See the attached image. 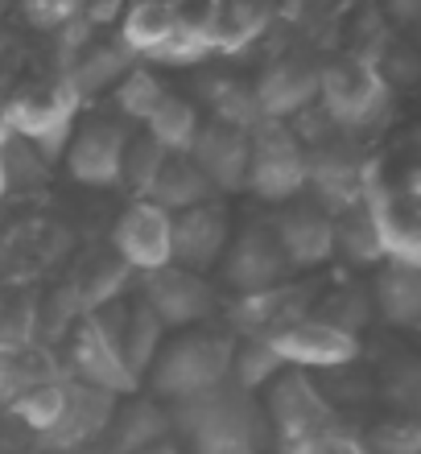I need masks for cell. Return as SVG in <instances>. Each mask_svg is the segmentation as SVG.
Returning <instances> with one entry per match:
<instances>
[{
  "label": "cell",
  "mask_w": 421,
  "mask_h": 454,
  "mask_svg": "<svg viewBox=\"0 0 421 454\" xmlns=\"http://www.w3.org/2000/svg\"><path fill=\"white\" fill-rule=\"evenodd\" d=\"M314 286H277L261 294H244L228 306V335L231 339H269L314 314Z\"/></svg>",
  "instance_id": "cell-15"
},
{
  "label": "cell",
  "mask_w": 421,
  "mask_h": 454,
  "mask_svg": "<svg viewBox=\"0 0 421 454\" xmlns=\"http://www.w3.org/2000/svg\"><path fill=\"white\" fill-rule=\"evenodd\" d=\"M393 108V87L363 54H339L318 67V112L339 132H363L380 124Z\"/></svg>",
  "instance_id": "cell-3"
},
{
  "label": "cell",
  "mask_w": 421,
  "mask_h": 454,
  "mask_svg": "<svg viewBox=\"0 0 421 454\" xmlns=\"http://www.w3.org/2000/svg\"><path fill=\"white\" fill-rule=\"evenodd\" d=\"M281 372H285V364H281L277 351H273L265 339H236V351H231V376H228L231 388L256 396V393H265Z\"/></svg>",
  "instance_id": "cell-32"
},
{
  "label": "cell",
  "mask_w": 421,
  "mask_h": 454,
  "mask_svg": "<svg viewBox=\"0 0 421 454\" xmlns=\"http://www.w3.org/2000/svg\"><path fill=\"white\" fill-rule=\"evenodd\" d=\"M265 393L269 396L261 409H265L269 434H273V442H281L285 450L306 442V438H318V434L347 430L343 418H339V409L326 401V393L306 376V372L285 368Z\"/></svg>",
  "instance_id": "cell-6"
},
{
  "label": "cell",
  "mask_w": 421,
  "mask_h": 454,
  "mask_svg": "<svg viewBox=\"0 0 421 454\" xmlns=\"http://www.w3.org/2000/svg\"><path fill=\"white\" fill-rule=\"evenodd\" d=\"M4 194H9V191H4V174H0V199H4Z\"/></svg>",
  "instance_id": "cell-47"
},
{
  "label": "cell",
  "mask_w": 421,
  "mask_h": 454,
  "mask_svg": "<svg viewBox=\"0 0 421 454\" xmlns=\"http://www.w3.org/2000/svg\"><path fill=\"white\" fill-rule=\"evenodd\" d=\"M223 286L244 298V294H261V289H277L289 281V261L281 252L277 236L269 231V223H248L240 236H231L228 252H223Z\"/></svg>",
  "instance_id": "cell-11"
},
{
  "label": "cell",
  "mask_w": 421,
  "mask_h": 454,
  "mask_svg": "<svg viewBox=\"0 0 421 454\" xmlns=\"http://www.w3.org/2000/svg\"><path fill=\"white\" fill-rule=\"evenodd\" d=\"M269 231L277 236L289 269H318L335 256V219L318 207L285 203V211L269 219Z\"/></svg>",
  "instance_id": "cell-19"
},
{
  "label": "cell",
  "mask_w": 421,
  "mask_h": 454,
  "mask_svg": "<svg viewBox=\"0 0 421 454\" xmlns=\"http://www.w3.org/2000/svg\"><path fill=\"white\" fill-rule=\"evenodd\" d=\"M285 454H368V450H363V442L355 434L331 430V434H318V438H306V442L289 446Z\"/></svg>",
  "instance_id": "cell-44"
},
{
  "label": "cell",
  "mask_w": 421,
  "mask_h": 454,
  "mask_svg": "<svg viewBox=\"0 0 421 454\" xmlns=\"http://www.w3.org/2000/svg\"><path fill=\"white\" fill-rule=\"evenodd\" d=\"M215 199V191L207 186V178L191 166V157H166L157 169L153 186L144 191V203H153L166 215H182L191 207H203Z\"/></svg>",
  "instance_id": "cell-28"
},
{
  "label": "cell",
  "mask_w": 421,
  "mask_h": 454,
  "mask_svg": "<svg viewBox=\"0 0 421 454\" xmlns=\"http://www.w3.org/2000/svg\"><path fill=\"white\" fill-rule=\"evenodd\" d=\"M34 298H0V351H17V347L34 343Z\"/></svg>",
  "instance_id": "cell-41"
},
{
  "label": "cell",
  "mask_w": 421,
  "mask_h": 454,
  "mask_svg": "<svg viewBox=\"0 0 421 454\" xmlns=\"http://www.w3.org/2000/svg\"><path fill=\"white\" fill-rule=\"evenodd\" d=\"M58 380H71V372L62 368L50 347L29 343V347H17V351H0V401L4 405H12L25 393L58 384Z\"/></svg>",
  "instance_id": "cell-24"
},
{
  "label": "cell",
  "mask_w": 421,
  "mask_h": 454,
  "mask_svg": "<svg viewBox=\"0 0 421 454\" xmlns=\"http://www.w3.org/2000/svg\"><path fill=\"white\" fill-rule=\"evenodd\" d=\"M385 401L397 409L401 418H417L421 405V368L413 359H397L385 376Z\"/></svg>",
  "instance_id": "cell-42"
},
{
  "label": "cell",
  "mask_w": 421,
  "mask_h": 454,
  "mask_svg": "<svg viewBox=\"0 0 421 454\" xmlns=\"http://www.w3.org/2000/svg\"><path fill=\"white\" fill-rule=\"evenodd\" d=\"M277 359L285 368L293 372H339V368H351L360 359V339L355 335H343L335 326L318 323V318H301V323L285 326L277 335L265 339Z\"/></svg>",
  "instance_id": "cell-14"
},
{
  "label": "cell",
  "mask_w": 421,
  "mask_h": 454,
  "mask_svg": "<svg viewBox=\"0 0 421 454\" xmlns=\"http://www.w3.org/2000/svg\"><path fill=\"white\" fill-rule=\"evenodd\" d=\"M253 96H256V108H261V120L289 124L293 116H301L306 108L318 104V67L306 59L269 62L265 71L256 74Z\"/></svg>",
  "instance_id": "cell-17"
},
{
  "label": "cell",
  "mask_w": 421,
  "mask_h": 454,
  "mask_svg": "<svg viewBox=\"0 0 421 454\" xmlns=\"http://www.w3.org/2000/svg\"><path fill=\"white\" fill-rule=\"evenodd\" d=\"M161 96H166V87H161L157 71H149V67H133L121 83L112 87L116 112H121L124 120H136V124H144V120H149V112L161 104Z\"/></svg>",
  "instance_id": "cell-35"
},
{
  "label": "cell",
  "mask_w": 421,
  "mask_h": 454,
  "mask_svg": "<svg viewBox=\"0 0 421 454\" xmlns=\"http://www.w3.org/2000/svg\"><path fill=\"white\" fill-rule=\"evenodd\" d=\"M368 169H372V161H363L351 145L323 141L306 149V191H314V207L331 219L355 211L363 199Z\"/></svg>",
  "instance_id": "cell-9"
},
{
  "label": "cell",
  "mask_w": 421,
  "mask_h": 454,
  "mask_svg": "<svg viewBox=\"0 0 421 454\" xmlns=\"http://www.w3.org/2000/svg\"><path fill=\"white\" fill-rule=\"evenodd\" d=\"M211 59L207 54V46H203V37L194 34V25H191V17H186V9H182V17H178V29L166 37V46L157 50L153 59V67H203V62Z\"/></svg>",
  "instance_id": "cell-40"
},
{
  "label": "cell",
  "mask_w": 421,
  "mask_h": 454,
  "mask_svg": "<svg viewBox=\"0 0 421 454\" xmlns=\"http://www.w3.org/2000/svg\"><path fill=\"white\" fill-rule=\"evenodd\" d=\"M178 17L182 9L178 4H133V9L121 12V21H116V42L129 59H153L157 50L166 46V37L178 29Z\"/></svg>",
  "instance_id": "cell-26"
},
{
  "label": "cell",
  "mask_w": 421,
  "mask_h": 454,
  "mask_svg": "<svg viewBox=\"0 0 421 454\" xmlns=\"http://www.w3.org/2000/svg\"><path fill=\"white\" fill-rule=\"evenodd\" d=\"M141 306L153 310V318L161 326H203L211 314L219 310V298L211 281L191 269H178V264H166L157 273L141 277Z\"/></svg>",
  "instance_id": "cell-10"
},
{
  "label": "cell",
  "mask_w": 421,
  "mask_h": 454,
  "mask_svg": "<svg viewBox=\"0 0 421 454\" xmlns=\"http://www.w3.org/2000/svg\"><path fill=\"white\" fill-rule=\"evenodd\" d=\"M191 166L207 178V186L219 194H240L248 178V132L223 129V124H203L191 145Z\"/></svg>",
  "instance_id": "cell-20"
},
{
  "label": "cell",
  "mask_w": 421,
  "mask_h": 454,
  "mask_svg": "<svg viewBox=\"0 0 421 454\" xmlns=\"http://www.w3.org/2000/svg\"><path fill=\"white\" fill-rule=\"evenodd\" d=\"M112 256L129 264L133 277L174 264L169 261V215L157 211L153 203H144V199H133L112 227Z\"/></svg>",
  "instance_id": "cell-16"
},
{
  "label": "cell",
  "mask_w": 421,
  "mask_h": 454,
  "mask_svg": "<svg viewBox=\"0 0 421 454\" xmlns=\"http://www.w3.org/2000/svg\"><path fill=\"white\" fill-rule=\"evenodd\" d=\"M199 129H203L199 108H194L186 96L166 91L161 104H157V108L149 112V120H144V141H153L157 149L169 153V157H186L191 153V145H194V137H199Z\"/></svg>",
  "instance_id": "cell-29"
},
{
  "label": "cell",
  "mask_w": 421,
  "mask_h": 454,
  "mask_svg": "<svg viewBox=\"0 0 421 454\" xmlns=\"http://www.w3.org/2000/svg\"><path fill=\"white\" fill-rule=\"evenodd\" d=\"M0 174H4V191H12V186L34 191V186H42L50 178V161L37 149H29L25 141L9 137L0 145Z\"/></svg>",
  "instance_id": "cell-36"
},
{
  "label": "cell",
  "mask_w": 421,
  "mask_h": 454,
  "mask_svg": "<svg viewBox=\"0 0 421 454\" xmlns=\"http://www.w3.org/2000/svg\"><path fill=\"white\" fill-rule=\"evenodd\" d=\"M0 108H4L12 137L25 141L29 149H37L46 161H58L66 153L74 132V116H79V99L66 91L62 79L46 87H25L12 99H4Z\"/></svg>",
  "instance_id": "cell-7"
},
{
  "label": "cell",
  "mask_w": 421,
  "mask_h": 454,
  "mask_svg": "<svg viewBox=\"0 0 421 454\" xmlns=\"http://www.w3.org/2000/svg\"><path fill=\"white\" fill-rule=\"evenodd\" d=\"M133 67L136 62L124 54L116 37H96V42H87V46L71 59V67H66V74H62V83H66V91L83 104V99H91V96L112 91V87L121 83Z\"/></svg>",
  "instance_id": "cell-23"
},
{
  "label": "cell",
  "mask_w": 421,
  "mask_h": 454,
  "mask_svg": "<svg viewBox=\"0 0 421 454\" xmlns=\"http://www.w3.org/2000/svg\"><path fill=\"white\" fill-rule=\"evenodd\" d=\"M129 286H133V269H129V264L116 261V256H96V261H87V269L74 277L66 289H71L79 314L87 318V314H96V310H104V306H112V301H121Z\"/></svg>",
  "instance_id": "cell-30"
},
{
  "label": "cell",
  "mask_w": 421,
  "mask_h": 454,
  "mask_svg": "<svg viewBox=\"0 0 421 454\" xmlns=\"http://www.w3.org/2000/svg\"><path fill=\"white\" fill-rule=\"evenodd\" d=\"M199 99L211 112V124H223L236 132H253L261 124L253 83H244L236 74H199Z\"/></svg>",
  "instance_id": "cell-27"
},
{
  "label": "cell",
  "mask_w": 421,
  "mask_h": 454,
  "mask_svg": "<svg viewBox=\"0 0 421 454\" xmlns=\"http://www.w3.org/2000/svg\"><path fill=\"white\" fill-rule=\"evenodd\" d=\"M124 314H129V301H112L104 310L79 318V326L71 331V380L87 384V388H99V393L112 396H136V376L124 364L121 351V331H124Z\"/></svg>",
  "instance_id": "cell-4"
},
{
  "label": "cell",
  "mask_w": 421,
  "mask_h": 454,
  "mask_svg": "<svg viewBox=\"0 0 421 454\" xmlns=\"http://www.w3.org/2000/svg\"><path fill=\"white\" fill-rule=\"evenodd\" d=\"M335 256L351 264V269H372V264H385V252L372 236V223L360 207L347 211V215L335 219Z\"/></svg>",
  "instance_id": "cell-33"
},
{
  "label": "cell",
  "mask_w": 421,
  "mask_h": 454,
  "mask_svg": "<svg viewBox=\"0 0 421 454\" xmlns=\"http://www.w3.org/2000/svg\"><path fill=\"white\" fill-rule=\"evenodd\" d=\"M133 141V132L124 129L121 120H87L74 124L71 145H66V174L83 186H121V166H124V149Z\"/></svg>",
  "instance_id": "cell-13"
},
{
  "label": "cell",
  "mask_w": 421,
  "mask_h": 454,
  "mask_svg": "<svg viewBox=\"0 0 421 454\" xmlns=\"http://www.w3.org/2000/svg\"><path fill=\"white\" fill-rule=\"evenodd\" d=\"M360 442L368 454H421V421L393 413V418L376 421Z\"/></svg>",
  "instance_id": "cell-38"
},
{
  "label": "cell",
  "mask_w": 421,
  "mask_h": 454,
  "mask_svg": "<svg viewBox=\"0 0 421 454\" xmlns=\"http://www.w3.org/2000/svg\"><path fill=\"white\" fill-rule=\"evenodd\" d=\"M66 384L71 380H58V384H46V388H34V393H25L21 401H12V418H21L29 430L37 434H50L58 426L62 409H66Z\"/></svg>",
  "instance_id": "cell-37"
},
{
  "label": "cell",
  "mask_w": 421,
  "mask_h": 454,
  "mask_svg": "<svg viewBox=\"0 0 421 454\" xmlns=\"http://www.w3.org/2000/svg\"><path fill=\"white\" fill-rule=\"evenodd\" d=\"M244 191L261 203L285 207L306 191V145L289 124L261 120L248 132V178Z\"/></svg>",
  "instance_id": "cell-5"
},
{
  "label": "cell",
  "mask_w": 421,
  "mask_h": 454,
  "mask_svg": "<svg viewBox=\"0 0 421 454\" xmlns=\"http://www.w3.org/2000/svg\"><path fill=\"white\" fill-rule=\"evenodd\" d=\"M169 153H161L153 141H144V137H133L129 149H124V166H121V182L133 191V199H144V191L153 186L157 169L166 161Z\"/></svg>",
  "instance_id": "cell-39"
},
{
  "label": "cell",
  "mask_w": 421,
  "mask_h": 454,
  "mask_svg": "<svg viewBox=\"0 0 421 454\" xmlns=\"http://www.w3.org/2000/svg\"><path fill=\"white\" fill-rule=\"evenodd\" d=\"M360 211L372 223V236L380 244V252H385V264L421 269V223L417 211H413V191H397L380 174L376 161L368 169V178H363Z\"/></svg>",
  "instance_id": "cell-8"
},
{
  "label": "cell",
  "mask_w": 421,
  "mask_h": 454,
  "mask_svg": "<svg viewBox=\"0 0 421 454\" xmlns=\"http://www.w3.org/2000/svg\"><path fill=\"white\" fill-rule=\"evenodd\" d=\"M144 454H186V450H182V446H178V442H174V438H166V442H157V446H149V450H144Z\"/></svg>",
  "instance_id": "cell-45"
},
{
  "label": "cell",
  "mask_w": 421,
  "mask_h": 454,
  "mask_svg": "<svg viewBox=\"0 0 421 454\" xmlns=\"http://www.w3.org/2000/svg\"><path fill=\"white\" fill-rule=\"evenodd\" d=\"M79 9L83 4H74V0H37V4H25L21 17L34 25L37 34H58L62 25L79 17Z\"/></svg>",
  "instance_id": "cell-43"
},
{
  "label": "cell",
  "mask_w": 421,
  "mask_h": 454,
  "mask_svg": "<svg viewBox=\"0 0 421 454\" xmlns=\"http://www.w3.org/2000/svg\"><path fill=\"white\" fill-rule=\"evenodd\" d=\"M194 34L203 37L207 54H244L256 46L273 25V9L265 4H207V9H186Z\"/></svg>",
  "instance_id": "cell-18"
},
{
  "label": "cell",
  "mask_w": 421,
  "mask_h": 454,
  "mask_svg": "<svg viewBox=\"0 0 421 454\" xmlns=\"http://www.w3.org/2000/svg\"><path fill=\"white\" fill-rule=\"evenodd\" d=\"M174 426H169V405L153 396H124L116 413H112L108 430V454H144L149 446L166 442Z\"/></svg>",
  "instance_id": "cell-22"
},
{
  "label": "cell",
  "mask_w": 421,
  "mask_h": 454,
  "mask_svg": "<svg viewBox=\"0 0 421 454\" xmlns=\"http://www.w3.org/2000/svg\"><path fill=\"white\" fill-rule=\"evenodd\" d=\"M310 318L335 326V331H343V335L360 339V331L372 323V298H368L360 286H343V289H335V294H326Z\"/></svg>",
  "instance_id": "cell-34"
},
{
  "label": "cell",
  "mask_w": 421,
  "mask_h": 454,
  "mask_svg": "<svg viewBox=\"0 0 421 454\" xmlns=\"http://www.w3.org/2000/svg\"><path fill=\"white\" fill-rule=\"evenodd\" d=\"M169 426L182 438L178 446L186 454H269L273 446L261 401L231 384L169 405Z\"/></svg>",
  "instance_id": "cell-1"
},
{
  "label": "cell",
  "mask_w": 421,
  "mask_h": 454,
  "mask_svg": "<svg viewBox=\"0 0 421 454\" xmlns=\"http://www.w3.org/2000/svg\"><path fill=\"white\" fill-rule=\"evenodd\" d=\"M121 405V396L99 393V388H87V384L71 380L66 384V409H62L58 426L50 434H42V442L54 446V450H74V446H87L104 438L112 413Z\"/></svg>",
  "instance_id": "cell-21"
},
{
  "label": "cell",
  "mask_w": 421,
  "mask_h": 454,
  "mask_svg": "<svg viewBox=\"0 0 421 454\" xmlns=\"http://www.w3.org/2000/svg\"><path fill=\"white\" fill-rule=\"evenodd\" d=\"M9 137H12V132H9V120H4V108H0V145L9 141Z\"/></svg>",
  "instance_id": "cell-46"
},
{
  "label": "cell",
  "mask_w": 421,
  "mask_h": 454,
  "mask_svg": "<svg viewBox=\"0 0 421 454\" xmlns=\"http://www.w3.org/2000/svg\"><path fill=\"white\" fill-rule=\"evenodd\" d=\"M368 298H372V314H380L388 326L413 331L421 323V269L380 264Z\"/></svg>",
  "instance_id": "cell-25"
},
{
  "label": "cell",
  "mask_w": 421,
  "mask_h": 454,
  "mask_svg": "<svg viewBox=\"0 0 421 454\" xmlns=\"http://www.w3.org/2000/svg\"><path fill=\"white\" fill-rule=\"evenodd\" d=\"M228 244H231V215L223 199L191 207L182 215H169V261L178 269H191V273L203 277L207 269H215L223 261Z\"/></svg>",
  "instance_id": "cell-12"
},
{
  "label": "cell",
  "mask_w": 421,
  "mask_h": 454,
  "mask_svg": "<svg viewBox=\"0 0 421 454\" xmlns=\"http://www.w3.org/2000/svg\"><path fill=\"white\" fill-rule=\"evenodd\" d=\"M161 347H166V326L157 323L149 306L129 301L124 331H121V351H124L129 372L136 376V384H144V376H149V368H153V359L161 356Z\"/></svg>",
  "instance_id": "cell-31"
},
{
  "label": "cell",
  "mask_w": 421,
  "mask_h": 454,
  "mask_svg": "<svg viewBox=\"0 0 421 454\" xmlns=\"http://www.w3.org/2000/svg\"><path fill=\"white\" fill-rule=\"evenodd\" d=\"M231 351H236V339L228 331L194 326L169 347H161L144 384L153 388V401H161V405H182L194 396H207L228 384Z\"/></svg>",
  "instance_id": "cell-2"
}]
</instances>
